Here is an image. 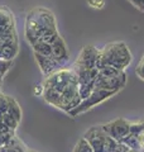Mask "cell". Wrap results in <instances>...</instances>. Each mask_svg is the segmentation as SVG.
Wrapping results in <instances>:
<instances>
[{
  "label": "cell",
  "instance_id": "6da1fadb",
  "mask_svg": "<svg viewBox=\"0 0 144 152\" xmlns=\"http://www.w3.org/2000/svg\"><path fill=\"white\" fill-rule=\"evenodd\" d=\"M25 37L31 45L36 41H44L51 45L53 43L60 37L53 14L46 9H34L31 12L27 17Z\"/></svg>",
  "mask_w": 144,
  "mask_h": 152
},
{
  "label": "cell",
  "instance_id": "7a4b0ae2",
  "mask_svg": "<svg viewBox=\"0 0 144 152\" xmlns=\"http://www.w3.org/2000/svg\"><path fill=\"white\" fill-rule=\"evenodd\" d=\"M132 53L125 42H111L100 51V57L97 62V70L111 66L120 71H124L132 62Z\"/></svg>",
  "mask_w": 144,
  "mask_h": 152
},
{
  "label": "cell",
  "instance_id": "3957f363",
  "mask_svg": "<svg viewBox=\"0 0 144 152\" xmlns=\"http://www.w3.org/2000/svg\"><path fill=\"white\" fill-rule=\"evenodd\" d=\"M85 138L87 140L94 152H114L118 142L105 133L103 127H92L85 133Z\"/></svg>",
  "mask_w": 144,
  "mask_h": 152
},
{
  "label": "cell",
  "instance_id": "277c9868",
  "mask_svg": "<svg viewBox=\"0 0 144 152\" xmlns=\"http://www.w3.org/2000/svg\"><path fill=\"white\" fill-rule=\"evenodd\" d=\"M12 42H18L14 15L8 8H0V43Z\"/></svg>",
  "mask_w": 144,
  "mask_h": 152
},
{
  "label": "cell",
  "instance_id": "5b68a950",
  "mask_svg": "<svg viewBox=\"0 0 144 152\" xmlns=\"http://www.w3.org/2000/svg\"><path fill=\"white\" fill-rule=\"evenodd\" d=\"M77 80V76L73 71L70 70H58L57 72L52 74L51 76H47L44 81V88L53 89L58 93H63L65 89L71 83Z\"/></svg>",
  "mask_w": 144,
  "mask_h": 152
},
{
  "label": "cell",
  "instance_id": "8992f818",
  "mask_svg": "<svg viewBox=\"0 0 144 152\" xmlns=\"http://www.w3.org/2000/svg\"><path fill=\"white\" fill-rule=\"evenodd\" d=\"M114 94H115V91H110V90L94 89L92 94H91L89 98H86V99H84V100H81V103L79 104V105L76 107L75 109H72L71 112H68V114H70V115H72V117H76V115H79V114H81V113L89 110L90 108L97 105V104H100L101 102L106 100L108 98H110Z\"/></svg>",
  "mask_w": 144,
  "mask_h": 152
},
{
  "label": "cell",
  "instance_id": "52a82bcc",
  "mask_svg": "<svg viewBox=\"0 0 144 152\" xmlns=\"http://www.w3.org/2000/svg\"><path fill=\"white\" fill-rule=\"evenodd\" d=\"M127 84V75L124 71H120L118 75L114 76H96L95 80V89H105L110 91L118 93L120 89H123Z\"/></svg>",
  "mask_w": 144,
  "mask_h": 152
},
{
  "label": "cell",
  "instance_id": "ba28073f",
  "mask_svg": "<svg viewBox=\"0 0 144 152\" xmlns=\"http://www.w3.org/2000/svg\"><path fill=\"white\" fill-rule=\"evenodd\" d=\"M101 127L105 133L109 134L111 138H114L116 142H121L130 133V123L125 119H121V118L114 122L106 123Z\"/></svg>",
  "mask_w": 144,
  "mask_h": 152
},
{
  "label": "cell",
  "instance_id": "9c48e42d",
  "mask_svg": "<svg viewBox=\"0 0 144 152\" xmlns=\"http://www.w3.org/2000/svg\"><path fill=\"white\" fill-rule=\"evenodd\" d=\"M100 57V50L95 48L94 46H86L81 51L76 66L77 69H97V62Z\"/></svg>",
  "mask_w": 144,
  "mask_h": 152
},
{
  "label": "cell",
  "instance_id": "30bf717a",
  "mask_svg": "<svg viewBox=\"0 0 144 152\" xmlns=\"http://www.w3.org/2000/svg\"><path fill=\"white\" fill-rule=\"evenodd\" d=\"M34 56H36V61L39 65L42 72L46 75V77L57 72L61 67V64L57 60H55L52 56H42L38 53H34Z\"/></svg>",
  "mask_w": 144,
  "mask_h": 152
},
{
  "label": "cell",
  "instance_id": "8fae6325",
  "mask_svg": "<svg viewBox=\"0 0 144 152\" xmlns=\"http://www.w3.org/2000/svg\"><path fill=\"white\" fill-rule=\"evenodd\" d=\"M52 57L58 61L61 65H63L68 60V48L61 36L52 43Z\"/></svg>",
  "mask_w": 144,
  "mask_h": 152
},
{
  "label": "cell",
  "instance_id": "7c38bea8",
  "mask_svg": "<svg viewBox=\"0 0 144 152\" xmlns=\"http://www.w3.org/2000/svg\"><path fill=\"white\" fill-rule=\"evenodd\" d=\"M43 98L48 104H52L57 108L61 109V104H62V94L56 91L53 89H49V88H44L43 90Z\"/></svg>",
  "mask_w": 144,
  "mask_h": 152
},
{
  "label": "cell",
  "instance_id": "4fadbf2b",
  "mask_svg": "<svg viewBox=\"0 0 144 152\" xmlns=\"http://www.w3.org/2000/svg\"><path fill=\"white\" fill-rule=\"evenodd\" d=\"M18 51H19L18 42H12V43L1 45V60L12 61L14 57L18 55Z\"/></svg>",
  "mask_w": 144,
  "mask_h": 152
},
{
  "label": "cell",
  "instance_id": "5bb4252c",
  "mask_svg": "<svg viewBox=\"0 0 144 152\" xmlns=\"http://www.w3.org/2000/svg\"><path fill=\"white\" fill-rule=\"evenodd\" d=\"M32 48L34 51V53L42 56H52V45L47 43L44 41H36L32 45Z\"/></svg>",
  "mask_w": 144,
  "mask_h": 152
},
{
  "label": "cell",
  "instance_id": "9a60e30c",
  "mask_svg": "<svg viewBox=\"0 0 144 152\" xmlns=\"http://www.w3.org/2000/svg\"><path fill=\"white\" fill-rule=\"evenodd\" d=\"M8 114H10V115L15 118L18 122H20V118H22L20 107H19V104L14 100L13 98H9V110H8Z\"/></svg>",
  "mask_w": 144,
  "mask_h": 152
},
{
  "label": "cell",
  "instance_id": "2e32d148",
  "mask_svg": "<svg viewBox=\"0 0 144 152\" xmlns=\"http://www.w3.org/2000/svg\"><path fill=\"white\" fill-rule=\"evenodd\" d=\"M121 142L125 146H128L130 150H139V148H142L140 143H139V140H138V136L133 134V133H129V134Z\"/></svg>",
  "mask_w": 144,
  "mask_h": 152
},
{
  "label": "cell",
  "instance_id": "e0dca14e",
  "mask_svg": "<svg viewBox=\"0 0 144 152\" xmlns=\"http://www.w3.org/2000/svg\"><path fill=\"white\" fill-rule=\"evenodd\" d=\"M72 152H94V150H92V147L90 146L87 140H86L85 137H82V138H80L77 141V143H76Z\"/></svg>",
  "mask_w": 144,
  "mask_h": 152
},
{
  "label": "cell",
  "instance_id": "ac0fdd59",
  "mask_svg": "<svg viewBox=\"0 0 144 152\" xmlns=\"http://www.w3.org/2000/svg\"><path fill=\"white\" fill-rule=\"evenodd\" d=\"M9 110V96L0 94V114L8 113Z\"/></svg>",
  "mask_w": 144,
  "mask_h": 152
},
{
  "label": "cell",
  "instance_id": "d6986e66",
  "mask_svg": "<svg viewBox=\"0 0 144 152\" xmlns=\"http://www.w3.org/2000/svg\"><path fill=\"white\" fill-rule=\"evenodd\" d=\"M135 72H137V75H138L139 77L142 79V80H144V55L142 56L140 61H139V62H138V65H137Z\"/></svg>",
  "mask_w": 144,
  "mask_h": 152
},
{
  "label": "cell",
  "instance_id": "ffe728a7",
  "mask_svg": "<svg viewBox=\"0 0 144 152\" xmlns=\"http://www.w3.org/2000/svg\"><path fill=\"white\" fill-rule=\"evenodd\" d=\"M89 4H90V7L100 9L104 7V0H89Z\"/></svg>",
  "mask_w": 144,
  "mask_h": 152
},
{
  "label": "cell",
  "instance_id": "44dd1931",
  "mask_svg": "<svg viewBox=\"0 0 144 152\" xmlns=\"http://www.w3.org/2000/svg\"><path fill=\"white\" fill-rule=\"evenodd\" d=\"M129 1H132L134 5H137L140 10L144 12V0H129Z\"/></svg>",
  "mask_w": 144,
  "mask_h": 152
},
{
  "label": "cell",
  "instance_id": "7402d4cb",
  "mask_svg": "<svg viewBox=\"0 0 144 152\" xmlns=\"http://www.w3.org/2000/svg\"><path fill=\"white\" fill-rule=\"evenodd\" d=\"M138 140H139V143H140V147H144V131H142L138 134Z\"/></svg>",
  "mask_w": 144,
  "mask_h": 152
},
{
  "label": "cell",
  "instance_id": "603a6c76",
  "mask_svg": "<svg viewBox=\"0 0 144 152\" xmlns=\"http://www.w3.org/2000/svg\"><path fill=\"white\" fill-rule=\"evenodd\" d=\"M128 152H140V151H139V150H129Z\"/></svg>",
  "mask_w": 144,
  "mask_h": 152
},
{
  "label": "cell",
  "instance_id": "cb8c5ba5",
  "mask_svg": "<svg viewBox=\"0 0 144 152\" xmlns=\"http://www.w3.org/2000/svg\"><path fill=\"white\" fill-rule=\"evenodd\" d=\"M3 77H4V75H3V74H0V84H1V80H3Z\"/></svg>",
  "mask_w": 144,
  "mask_h": 152
},
{
  "label": "cell",
  "instance_id": "d4e9b609",
  "mask_svg": "<svg viewBox=\"0 0 144 152\" xmlns=\"http://www.w3.org/2000/svg\"><path fill=\"white\" fill-rule=\"evenodd\" d=\"M23 152H33V151H29V150H25V151H23Z\"/></svg>",
  "mask_w": 144,
  "mask_h": 152
}]
</instances>
